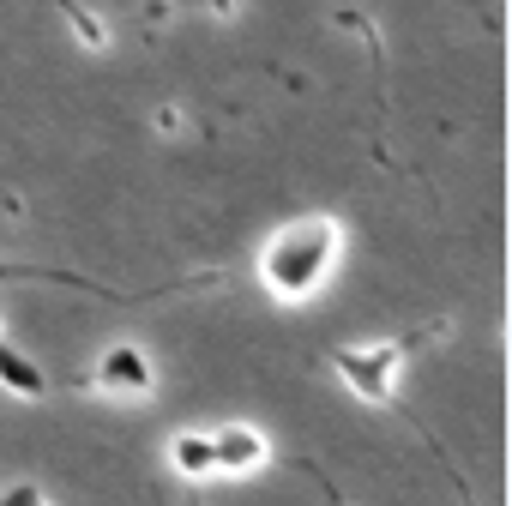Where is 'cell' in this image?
Segmentation results:
<instances>
[{
    "label": "cell",
    "mask_w": 512,
    "mask_h": 506,
    "mask_svg": "<svg viewBox=\"0 0 512 506\" xmlns=\"http://www.w3.org/2000/svg\"><path fill=\"white\" fill-rule=\"evenodd\" d=\"M344 253V223L332 211H302V217H284L260 253H253V272H260L266 296L284 302V308H302L308 296H320V284L332 278Z\"/></svg>",
    "instance_id": "6da1fadb"
},
{
    "label": "cell",
    "mask_w": 512,
    "mask_h": 506,
    "mask_svg": "<svg viewBox=\"0 0 512 506\" xmlns=\"http://www.w3.org/2000/svg\"><path fill=\"white\" fill-rule=\"evenodd\" d=\"M434 338V332H416V338H374V344H338L332 350V374L344 380L350 398L374 404V410H392L398 404V374L410 362V350Z\"/></svg>",
    "instance_id": "7a4b0ae2"
},
{
    "label": "cell",
    "mask_w": 512,
    "mask_h": 506,
    "mask_svg": "<svg viewBox=\"0 0 512 506\" xmlns=\"http://www.w3.org/2000/svg\"><path fill=\"white\" fill-rule=\"evenodd\" d=\"M79 386H91L103 398H151L157 392V362L145 356V344L121 338V344H103L97 350V362H91V374Z\"/></svg>",
    "instance_id": "3957f363"
},
{
    "label": "cell",
    "mask_w": 512,
    "mask_h": 506,
    "mask_svg": "<svg viewBox=\"0 0 512 506\" xmlns=\"http://www.w3.org/2000/svg\"><path fill=\"white\" fill-rule=\"evenodd\" d=\"M211 434V458H217V476H253L272 464V440L253 428V422H217L205 428Z\"/></svg>",
    "instance_id": "277c9868"
},
{
    "label": "cell",
    "mask_w": 512,
    "mask_h": 506,
    "mask_svg": "<svg viewBox=\"0 0 512 506\" xmlns=\"http://www.w3.org/2000/svg\"><path fill=\"white\" fill-rule=\"evenodd\" d=\"M0 386H7L13 398H25V404H37V398H49V374H43V362H31L13 338H7V326H0Z\"/></svg>",
    "instance_id": "5b68a950"
},
{
    "label": "cell",
    "mask_w": 512,
    "mask_h": 506,
    "mask_svg": "<svg viewBox=\"0 0 512 506\" xmlns=\"http://www.w3.org/2000/svg\"><path fill=\"white\" fill-rule=\"evenodd\" d=\"M163 458H169V470L187 476V482H211V476H217V458H211V434H205V428H175L169 446H163Z\"/></svg>",
    "instance_id": "8992f818"
},
{
    "label": "cell",
    "mask_w": 512,
    "mask_h": 506,
    "mask_svg": "<svg viewBox=\"0 0 512 506\" xmlns=\"http://www.w3.org/2000/svg\"><path fill=\"white\" fill-rule=\"evenodd\" d=\"M61 13H67V25H73V37L85 43V49H109V31H103V19H91L79 0H61Z\"/></svg>",
    "instance_id": "52a82bcc"
},
{
    "label": "cell",
    "mask_w": 512,
    "mask_h": 506,
    "mask_svg": "<svg viewBox=\"0 0 512 506\" xmlns=\"http://www.w3.org/2000/svg\"><path fill=\"white\" fill-rule=\"evenodd\" d=\"M0 506H55V500H49V488H43V482L19 476V482H7V488H0Z\"/></svg>",
    "instance_id": "ba28073f"
},
{
    "label": "cell",
    "mask_w": 512,
    "mask_h": 506,
    "mask_svg": "<svg viewBox=\"0 0 512 506\" xmlns=\"http://www.w3.org/2000/svg\"><path fill=\"white\" fill-rule=\"evenodd\" d=\"M332 25H338V31H350V37H362V43H374V25H368V13H356V7H338V13H332Z\"/></svg>",
    "instance_id": "9c48e42d"
},
{
    "label": "cell",
    "mask_w": 512,
    "mask_h": 506,
    "mask_svg": "<svg viewBox=\"0 0 512 506\" xmlns=\"http://www.w3.org/2000/svg\"><path fill=\"white\" fill-rule=\"evenodd\" d=\"M199 13H205V19H217V25H235L241 0H199Z\"/></svg>",
    "instance_id": "30bf717a"
},
{
    "label": "cell",
    "mask_w": 512,
    "mask_h": 506,
    "mask_svg": "<svg viewBox=\"0 0 512 506\" xmlns=\"http://www.w3.org/2000/svg\"><path fill=\"white\" fill-rule=\"evenodd\" d=\"M139 19H145V25H169V19H175V0H145Z\"/></svg>",
    "instance_id": "8fae6325"
},
{
    "label": "cell",
    "mask_w": 512,
    "mask_h": 506,
    "mask_svg": "<svg viewBox=\"0 0 512 506\" xmlns=\"http://www.w3.org/2000/svg\"><path fill=\"white\" fill-rule=\"evenodd\" d=\"M151 127H157V133H181V109H175V103H163V109L151 115Z\"/></svg>",
    "instance_id": "7c38bea8"
},
{
    "label": "cell",
    "mask_w": 512,
    "mask_h": 506,
    "mask_svg": "<svg viewBox=\"0 0 512 506\" xmlns=\"http://www.w3.org/2000/svg\"><path fill=\"white\" fill-rule=\"evenodd\" d=\"M193 506H199V500H193Z\"/></svg>",
    "instance_id": "4fadbf2b"
}]
</instances>
